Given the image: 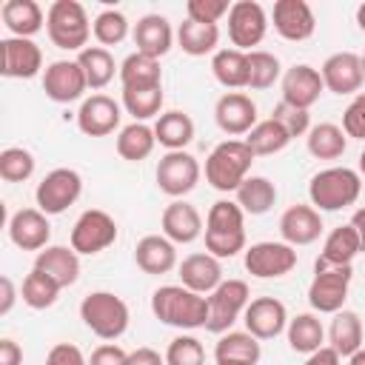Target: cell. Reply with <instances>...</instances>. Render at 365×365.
<instances>
[{"label":"cell","mask_w":365,"mask_h":365,"mask_svg":"<svg viewBox=\"0 0 365 365\" xmlns=\"http://www.w3.org/2000/svg\"><path fill=\"white\" fill-rule=\"evenodd\" d=\"M151 314L171 328L194 331L205 328L208 319V297L185 288V285H160L151 294Z\"/></svg>","instance_id":"1"},{"label":"cell","mask_w":365,"mask_h":365,"mask_svg":"<svg viewBox=\"0 0 365 365\" xmlns=\"http://www.w3.org/2000/svg\"><path fill=\"white\" fill-rule=\"evenodd\" d=\"M205 251L231 259L245 251V211L231 200H217L205 217Z\"/></svg>","instance_id":"2"},{"label":"cell","mask_w":365,"mask_h":365,"mask_svg":"<svg viewBox=\"0 0 365 365\" xmlns=\"http://www.w3.org/2000/svg\"><path fill=\"white\" fill-rule=\"evenodd\" d=\"M251 163L254 154L245 145V140H222L205 157V182L222 194H231L248 180Z\"/></svg>","instance_id":"3"},{"label":"cell","mask_w":365,"mask_h":365,"mask_svg":"<svg viewBox=\"0 0 365 365\" xmlns=\"http://www.w3.org/2000/svg\"><path fill=\"white\" fill-rule=\"evenodd\" d=\"M362 177L354 168L331 165L311 177L308 182V200L317 211H342L359 200Z\"/></svg>","instance_id":"4"},{"label":"cell","mask_w":365,"mask_h":365,"mask_svg":"<svg viewBox=\"0 0 365 365\" xmlns=\"http://www.w3.org/2000/svg\"><path fill=\"white\" fill-rule=\"evenodd\" d=\"M80 319H83V325L94 336H100L106 342H114V339H120L128 331L131 314H128V305L117 294H111V291H91L80 302Z\"/></svg>","instance_id":"5"},{"label":"cell","mask_w":365,"mask_h":365,"mask_svg":"<svg viewBox=\"0 0 365 365\" xmlns=\"http://www.w3.org/2000/svg\"><path fill=\"white\" fill-rule=\"evenodd\" d=\"M46 31L57 48L80 54L91 37V23L86 14V6L77 0H54L46 11Z\"/></svg>","instance_id":"6"},{"label":"cell","mask_w":365,"mask_h":365,"mask_svg":"<svg viewBox=\"0 0 365 365\" xmlns=\"http://www.w3.org/2000/svg\"><path fill=\"white\" fill-rule=\"evenodd\" d=\"M354 279L351 265H319L314 262V279L308 285V302L317 314H336L348 299Z\"/></svg>","instance_id":"7"},{"label":"cell","mask_w":365,"mask_h":365,"mask_svg":"<svg viewBox=\"0 0 365 365\" xmlns=\"http://www.w3.org/2000/svg\"><path fill=\"white\" fill-rule=\"evenodd\" d=\"M251 302V291L245 279H222L211 294H208V319H205V331L211 334H225L231 331V325L245 314Z\"/></svg>","instance_id":"8"},{"label":"cell","mask_w":365,"mask_h":365,"mask_svg":"<svg viewBox=\"0 0 365 365\" xmlns=\"http://www.w3.org/2000/svg\"><path fill=\"white\" fill-rule=\"evenodd\" d=\"M83 194V177L74 168H54L48 171L37 188H34V202L46 217H57L68 211Z\"/></svg>","instance_id":"9"},{"label":"cell","mask_w":365,"mask_h":365,"mask_svg":"<svg viewBox=\"0 0 365 365\" xmlns=\"http://www.w3.org/2000/svg\"><path fill=\"white\" fill-rule=\"evenodd\" d=\"M154 177H157V188L163 194L180 200V197H185L197 188V182L202 177V168H200L197 157L188 154V151H165L157 163Z\"/></svg>","instance_id":"10"},{"label":"cell","mask_w":365,"mask_h":365,"mask_svg":"<svg viewBox=\"0 0 365 365\" xmlns=\"http://www.w3.org/2000/svg\"><path fill=\"white\" fill-rule=\"evenodd\" d=\"M114 240H117V222L103 208L83 211L71 228V248L83 257H94L106 251L108 245H114Z\"/></svg>","instance_id":"11"},{"label":"cell","mask_w":365,"mask_h":365,"mask_svg":"<svg viewBox=\"0 0 365 365\" xmlns=\"http://www.w3.org/2000/svg\"><path fill=\"white\" fill-rule=\"evenodd\" d=\"M245 271L257 279H279L297 268V248L288 242L262 240L245 248Z\"/></svg>","instance_id":"12"},{"label":"cell","mask_w":365,"mask_h":365,"mask_svg":"<svg viewBox=\"0 0 365 365\" xmlns=\"http://www.w3.org/2000/svg\"><path fill=\"white\" fill-rule=\"evenodd\" d=\"M268 31V14L257 0H237L228 11V40L240 51H254Z\"/></svg>","instance_id":"13"},{"label":"cell","mask_w":365,"mask_h":365,"mask_svg":"<svg viewBox=\"0 0 365 365\" xmlns=\"http://www.w3.org/2000/svg\"><path fill=\"white\" fill-rule=\"evenodd\" d=\"M0 74L14 80H31L43 68V51L29 37H3L0 40Z\"/></svg>","instance_id":"14"},{"label":"cell","mask_w":365,"mask_h":365,"mask_svg":"<svg viewBox=\"0 0 365 365\" xmlns=\"http://www.w3.org/2000/svg\"><path fill=\"white\" fill-rule=\"evenodd\" d=\"M123 108L108 94H91L77 108V128L86 137H108L120 128Z\"/></svg>","instance_id":"15"},{"label":"cell","mask_w":365,"mask_h":365,"mask_svg":"<svg viewBox=\"0 0 365 365\" xmlns=\"http://www.w3.org/2000/svg\"><path fill=\"white\" fill-rule=\"evenodd\" d=\"M319 74H322L325 88L331 94H339V97H345V94H354L356 97L359 88H362V83H365L362 57L354 54V51H336V54H331L322 63Z\"/></svg>","instance_id":"16"},{"label":"cell","mask_w":365,"mask_h":365,"mask_svg":"<svg viewBox=\"0 0 365 365\" xmlns=\"http://www.w3.org/2000/svg\"><path fill=\"white\" fill-rule=\"evenodd\" d=\"M88 83L77 60H54L43 71V91L54 103H74L86 94Z\"/></svg>","instance_id":"17"},{"label":"cell","mask_w":365,"mask_h":365,"mask_svg":"<svg viewBox=\"0 0 365 365\" xmlns=\"http://www.w3.org/2000/svg\"><path fill=\"white\" fill-rule=\"evenodd\" d=\"M214 120L222 134L228 137H245L259 120H257V103L242 91H225L214 106Z\"/></svg>","instance_id":"18"},{"label":"cell","mask_w":365,"mask_h":365,"mask_svg":"<svg viewBox=\"0 0 365 365\" xmlns=\"http://www.w3.org/2000/svg\"><path fill=\"white\" fill-rule=\"evenodd\" d=\"M288 308L282 299L277 297H257L248 302L245 314H242V322H245V331L254 334L257 339H274L279 336L285 328H288Z\"/></svg>","instance_id":"19"},{"label":"cell","mask_w":365,"mask_h":365,"mask_svg":"<svg viewBox=\"0 0 365 365\" xmlns=\"http://www.w3.org/2000/svg\"><path fill=\"white\" fill-rule=\"evenodd\" d=\"M271 20H274V31L288 43H302L317 31L314 9L305 0H277Z\"/></svg>","instance_id":"20"},{"label":"cell","mask_w":365,"mask_h":365,"mask_svg":"<svg viewBox=\"0 0 365 365\" xmlns=\"http://www.w3.org/2000/svg\"><path fill=\"white\" fill-rule=\"evenodd\" d=\"M325 91L322 74L319 68L308 66V63H297L282 74V103L294 106V108H311L319 94Z\"/></svg>","instance_id":"21"},{"label":"cell","mask_w":365,"mask_h":365,"mask_svg":"<svg viewBox=\"0 0 365 365\" xmlns=\"http://www.w3.org/2000/svg\"><path fill=\"white\" fill-rule=\"evenodd\" d=\"M322 217L314 205H305V202H297V205H288L279 217V237L282 242L288 245H311L319 240L322 234Z\"/></svg>","instance_id":"22"},{"label":"cell","mask_w":365,"mask_h":365,"mask_svg":"<svg viewBox=\"0 0 365 365\" xmlns=\"http://www.w3.org/2000/svg\"><path fill=\"white\" fill-rule=\"evenodd\" d=\"M9 240L23 251H43L51 240L48 217L40 208H20L9 220Z\"/></svg>","instance_id":"23"},{"label":"cell","mask_w":365,"mask_h":365,"mask_svg":"<svg viewBox=\"0 0 365 365\" xmlns=\"http://www.w3.org/2000/svg\"><path fill=\"white\" fill-rule=\"evenodd\" d=\"M160 225H163V234L174 242V245H188L194 240L202 237V217L200 211L185 202V200H171L160 217Z\"/></svg>","instance_id":"24"},{"label":"cell","mask_w":365,"mask_h":365,"mask_svg":"<svg viewBox=\"0 0 365 365\" xmlns=\"http://www.w3.org/2000/svg\"><path fill=\"white\" fill-rule=\"evenodd\" d=\"M131 37H134V46H137L140 54H148V57L160 60V57H165L171 51L177 34H174L171 23L163 14H143L134 23Z\"/></svg>","instance_id":"25"},{"label":"cell","mask_w":365,"mask_h":365,"mask_svg":"<svg viewBox=\"0 0 365 365\" xmlns=\"http://www.w3.org/2000/svg\"><path fill=\"white\" fill-rule=\"evenodd\" d=\"M134 262L140 271L160 277L177 268V245L165 234H145L134 245Z\"/></svg>","instance_id":"26"},{"label":"cell","mask_w":365,"mask_h":365,"mask_svg":"<svg viewBox=\"0 0 365 365\" xmlns=\"http://www.w3.org/2000/svg\"><path fill=\"white\" fill-rule=\"evenodd\" d=\"M180 285L208 297L220 282H222V265L217 257H211L208 251H200V254H188L180 265Z\"/></svg>","instance_id":"27"},{"label":"cell","mask_w":365,"mask_h":365,"mask_svg":"<svg viewBox=\"0 0 365 365\" xmlns=\"http://www.w3.org/2000/svg\"><path fill=\"white\" fill-rule=\"evenodd\" d=\"M34 268L48 274L60 288H68L80 277V254L68 245H46L34 257Z\"/></svg>","instance_id":"28"},{"label":"cell","mask_w":365,"mask_h":365,"mask_svg":"<svg viewBox=\"0 0 365 365\" xmlns=\"http://www.w3.org/2000/svg\"><path fill=\"white\" fill-rule=\"evenodd\" d=\"M0 17H3V26L11 31V37L31 40L46 26V14L34 0H6L0 9Z\"/></svg>","instance_id":"29"},{"label":"cell","mask_w":365,"mask_h":365,"mask_svg":"<svg viewBox=\"0 0 365 365\" xmlns=\"http://www.w3.org/2000/svg\"><path fill=\"white\" fill-rule=\"evenodd\" d=\"M362 339H365V328H362V319H359V314L356 311H336L334 314V319H331V328H328V342H331V348L339 354V356H351V354H356L359 348H365L362 345Z\"/></svg>","instance_id":"30"},{"label":"cell","mask_w":365,"mask_h":365,"mask_svg":"<svg viewBox=\"0 0 365 365\" xmlns=\"http://www.w3.org/2000/svg\"><path fill=\"white\" fill-rule=\"evenodd\" d=\"M154 137L165 151H185L194 140V120L185 111H163L154 123Z\"/></svg>","instance_id":"31"},{"label":"cell","mask_w":365,"mask_h":365,"mask_svg":"<svg viewBox=\"0 0 365 365\" xmlns=\"http://www.w3.org/2000/svg\"><path fill=\"white\" fill-rule=\"evenodd\" d=\"M359 251H362V245H359L356 228H354L351 222H348V225H336V228L325 237L322 254L317 257V262H319V265H351Z\"/></svg>","instance_id":"32"},{"label":"cell","mask_w":365,"mask_h":365,"mask_svg":"<svg viewBox=\"0 0 365 365\" xmlns=\"http://www.w3.org/2000/svg\"><path fill=\"white\" fill-rule=\"evenodd\" d=\"M177 46L188 54V57H205V54H217L220 46V26H208V23H197V20H182L177 29Z\"/></svg>","instance_id":"33"},{"label":"cell","mask_w":365,"mask_h":365,"mask_svg":"<svg viewBox=\"0 0 365 365\" xmlns=\"http://www.w3.org/2000/svg\"><path fill=\"white\" fill-rule=\"evenodd\" d=\"M211 74L225 88H248V51L217 48L211 57Z\"/></svg>","instance_id":"34"},{"label":"cell","mask_w":365,"mask_h":365,"mask_svg":"<svg viewBox=\"0 0 365 365\" xmlns=\"http://www.w3.org/2000/svg\"><path fill=\"white\" fill-rule=\"evenodd\" d=\"M120 83L123 88H151V86H163V68H160V60L148 57V54H128L123 63H120Z\"/></svg>","instance_id":"35"},{"label":"cell","mask_w":365,"mask_h":365,"mask_svg":"<svg viewBox=\"0 0 365 365\" xmlns=\"http://www.w3.org/2000/svg\"><path fill=\"white\" fill-rule=\"evenodd\" d=\"M305 145H308V154L317 160H339L348 148V134L342 131V125L319 123V125H311V131L305 134Z\"/></svg>","instance_id":"36"},{"label":"cell","mask_w":365,"mask_h":365,"mask_svg":"<svg viewBox=\"0 0 365 365\" xmlns=\"http://www.w3.org/2000/svg\"><path fill=\"white\" fill-rule=\"evenodd\" d=\"M237 205L245 211V214H251V217H259V214H268L271 208H274V202H277V185L268 180V177H248L237 191Z\"/></svg>","instance_id":"37"},{"label":"cell","mask_w":365,"mask_h":365,"mask_svg":"<svg viewBox=\"0 0 365 365\" xmlns=\"http://www.w3.org/2000/svg\"><path fill=\"white\" fill-rule=\"evenodd\" d=\"M259 356H262V345L248 331H225V334H220V339L214 345V359H234V362L257 365Z\"/></svg>","instance_id":"38"},{"label":"cell","mask_w":365,"mask_h":365,"mask_svg":"<svg viewBox=\"0 0 365 365\" xmlns=\"http://www.w3.org/2000/svg\"><path fill=\"white\" fill-rule=\"evenodd\" d=\"M77 63H80V68L86 74L88 88H94V91L106 88L114 80V71H120L117 63H114V57H111V51L103 48V46H86L77 54Z\"/></svg>","instance_id":"39"},{"label":"cell","mask_w":365,"mask_h":365,"mask_svg":"<svg viewBox=\"0 0 365 365\" xmlns=\"http://www.w3.org/2000/svg\"><path fill=\"white\" fill-rule=\"evenodd\" d=\"M285 336H288L291 351L308 356V354H314V351L322 348V342H325V328H322V322H319L314 314H297V317L288 319Z\"/></svg>","instance_id":"40"},{"label":"cell","mask_w":365,"mask_h":365,"mask_svg":"<svg viewBox=\"0 0 365 365\" xmlns=\"http://www.w3.org/2000/svg\"><path fill=\"white\" fill-rule=\"evenodd\" d=\"M154 145H157L154 125L145 123H128L117 134V154L128 163H143L154 151Z\"/></svg>","instance_id":"41"},{"label":"cell","mask_w":365,"mask_h":365,"mask_svg":"<svg viewBox=\"0 0 365 365\" xmlns=\"http://www.w3.org/2000/svg\"><path fill=\"white\" fill-rule=\"evenodd\" d=\"M291 143L288 131L277 123V120H259L248 134H245V145L251 148L254 157H271V154H279L285 145Z\"/></svg>","instance_id":"42"},{"label":"cell","mask_w":365,"mask_h":365,"mask_svg":"<svg viewBox=\"0 0 365 365\" xmlns=\"http://www.w3.org/2000/svg\"><path fill=\"white\" fill-rule=\"evenodd\" d=\"M60 291H63V288H60L48 274H43V271H37V268H31V271L26 274L23 285H20V297H23V302H26L29 308H34V311H46V308H51V305L57 302Z\"/></svg>","instance_id":"43"},{"label":"cell","mask_w":365,"mask_h":365,"mask_svg":"<svg viewBox=\"0 0 365 365\" xmlns=\"http://www.w3.org/2000/svg\"><path fill=\"white\" fill-rule=\"evenodd\" d=\"M277 80H282L279 57L271 54V51H265V48L248 51V88L265 91V88H271Z\"/></svg>","instance_id":"44"},{"label":"cell","mask_w":365,"mask_h":365,"mask_svg":"<svg viewBox=\"0 0 365 365\" xmlns=\"http://www.w3.org/2000/svg\"><path fill=\"white\" fill-rule=\"evenodd\" d=\"M163 86L151 88H123V108L134 117V123H145L151 117H160L163 108Z\"/></svg>","instance_id":"45"},{"label":"cell","mask_w":365,"mask_h":365,"mask_svg":"<svg viewBox=\"0 0 365 365\" xmlns=\"http://www.w3.org/2000/svg\"><path fill=\"white\" fill-rule=\"evenodd\" d=\"M128 31H131V23H128V17H125L123 11H117V9H103V11L94 17V23H91V34H94V40H97L103 48L120 46V43L128 37Z\"/></svg>","instance_id":"46"},{"label":"cell","mask_w":365,"mask_h":365,"mask_svg":"<svg viewBox=\"0 0 365 365\" xmlns=\"http://www.w3.org/2000/svg\"><path fill=\"white\" fill-rule=\"evenodd\" d=\"M34 154L23 145H11L0 151V177L6 182H26L34 174Z\"/></svg>","instance_id":"47"},{"label":"cell","mask_w":365,"mask_h":365,"mask_svg":"<svg viewBox=\"0 0 365 365\" xmlns=\"http://www.w3.org/2000/svg\"><path fill=\"white\" fill-rule=\"evenodd\" d=\"M165 365H205V348L197 336L180 334L165 348Z\"/></svg>","instance_id":"48"},{"label":"cell","mask_w":365,"mask_h":365,"mask_svg":"<svg viewBox=\"0 0 365 365\" xmlns=\"http://www.w3.org/2000/svg\"><path fill=\"white\" fill-rule=\"evenodd\" d=\"M271 120H277V123L288 131L291 140H294V137H305V134L311 131V114H308L305 108H294V106H288V103H277L274 111H271Z\"/></svg>","instance_id":"49"},{"label":"cell","mask_w":365,"mask_h":365,"mask_svg":"<svg viewBox=\"0 0 365 365\" xmlns=\"http://www.w3.org/2000/svg\"><path fill=\"white\" fill-rule=\"evenodd\" d=\"M228 11H231V3L228 0H188L185 3L188 20L208 23V26H217L222 17H228Z\"/></svg>","instance_id":"50"},{"label":"cell","mask_w":365,"mask_h":365,"mask_svg":"<svg viewBox=\"0 0 365 365\" xmlns=\"http://www.w3.org/2000/svg\"><path fill=\"white\" fill-rule=\"evenodd\" d=\"M342 131L354 140H365V91H359L342 111Z\"/></svg>","instance_id":"51"},{"label":"cell","mask_w":365,"mask_h":365,"mask_svg":"<svg viewBox=\"0 0 365 365\" xmlns=\"http://www.w3.org/2000/svg\"><path fill=\"white\" fill-rule=\"evenodd\" d=\"M46 365H88V359L83 356V351L71 342H57L48 354H46Z\"/></svg>","instance_id":"52"},{"label":"cell","mask_w":365,"mask_h":365,"mask_svg":"<svg viewBox=\"0 0 365 365\" xmlns=\"http://www.w3.org/2000/svg\"><path fill=\"white\" fill-rule=\"evenodd\" d=\"M88 365H128V351H123L117 342H103L91 351Z\"/></svg>","instance_id":"53"},{"label":"cell","mask_w":365,"mask_h":365,"mask_svg":"<svg viewBox=\"0 0 365 365\" xmlns=\"http://www.w3.org/2000/svg\"><path fill=\"white\" fill-rule=\"evenodd\" d=\"M0 365H23V348L11 336L0 339Z\"/></svg>","instance_id":"54"},{"label":"cell","mask_w":365,"mask_h":365,"mask_svg":"<svg viewBox=\"0 0 365 365\" xmlns=\"http://www.w3.org/2000/svg\"><path fill=\"white\" fill-rule=\"evenodd\" d=\"M128 365H165V356H160V351L143 345L128 354Z\"/></svg>","instance_id":"55"},{"label":"cell","mask_w":365,"mask_h":365,"mask_svg":"<svg viewBox=\"0 0 365 365\" xmlns=\"http://www.w3.org/2000/svg\"><path fill=\"white\" fill-rule=\"evenodd\" d=\"M302 365H342V356H339V354H336L331 345H322L319 351L308 354Z\"/></svg>","instance_id":"56"},{"label":"cell","mask_w":365,"mask_h":365,"mask_svg":"<svg viewBox=\"0 0 365 365\" xmlns=\"http://www.w3.org/2000/svg\"><path fill=\"white\" fill-rule=\"evenodd\" d=\"M14 299H17V288L11 277H0V317H6L14 308Z\"/></svg>","instance_id":"57"},{"label":"cell","mask_w":365,"mask_h":365,"mask_svg":"<svg viewBox=\"0 0 365 365\" xmlns=\"http://www.w3.org/2000/svg\"><path fill=\"white\" fill-rule=\"evenodd\" d=\"M351 225L356 228V234H359V245H362V251H365V205L354 211V217H351Z\"/></svg>","instance_id":"58"},{"label":"cell","mask_w":365,"mask_h":365,"mask_svg":"<svg viewBox=\"0 0 365 365\" xmlns=\"http://www.w3.org/2000/svg\"><path fill=\"white\" fill-rule=\"evenodd\" d=\"M348 365H365V348H359L356 354L348 356Z\"/></svg>","instance_id":"59"},{"label":"cell","mask_w":365,"mask_h":365,"mask_svg":"<svg viewBox=\"0 0 365 365\" xmlns=\"http://www.w3.org/2000/svg\"><path fill=\"white\" fill-rule=\"evenodd\" d=\"M356 26L365 31V3H359V6H356Z\"/></svg>","instance_id":"60"},{"label":"cell","mask_w":365,"mask_h":365,"mask_svg":"<svg viewBox=\"0 0 365 365\" xmlns=\"http://www.w3.org/2000/svg\"><path fill=\"white\" fill-rule=\"evenodd\" d=\"M214 365H248V362H234V359H214Z\"/></svg>","instance_id":"61"},{"label":"cell","mask_w":365,"mask_h":365,"mask_svg":"<svg viewBox=\"0 0 365 365\" xmlns=\"http://www.w3.org/2000/svg\"><path fill=\"white\" fill-rule=\"evenodd\" d=\"M359 177H365V148H362V154H359Z\"/></svg>","instance_id":"62"},{"label":"cell","mask_w":365,"mask_h":365,"mask_svg":"<svg viewBox=\"0 0 365 365\" xmlns=\"http://www.w3.org/2000/svg\"><path fill=\"white\" fill-rule=\"evenodd\" d=\"M359 57H362V71H365V54H359Z\"/></svg>","instance_id":"63"}]
</instances>
